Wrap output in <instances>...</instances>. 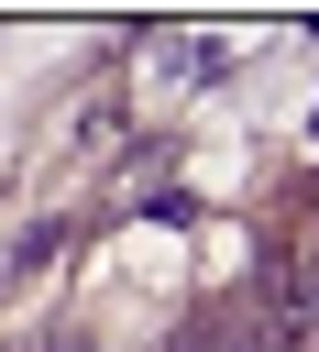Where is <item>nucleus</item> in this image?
Listing matches in <instances>:
<instances>
[{
	"mask_svg": "<svg viewBox=\"0 0 319 352\" xmlns=\"http://www.w3.org/2000/svg\"><path fill=\"white\" fill-rule=\"evenodd\" d=\"M165 352H209V330H176V341H165Z\"/></svg>",
	"mask_w": 319,
	"mask_h": 352,
	"instance_id": "f257e3e1",
	"label": "nucleus"
}]
</instances>
